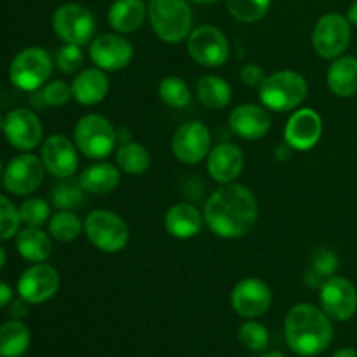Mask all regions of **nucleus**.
<instances>
[{
  "instance_id": "f257e3e1",
  "label": "nucleus",
  "mask_w": 357,
  "mask_h": 357,
  "mask_svg": "<svg viewBox=\"0 0 357 357\" xmlns=\"http://www.w3.org/2000/svg\"><path fill=\"white\" fill-rule=\"evenodd\" d=\"M258 220V202L253 192L239 183H227L209 195L204 206V223L222 239L246 236Z\"/></svg>"
},
{
  "instance_id": "f03ea898",
  "label": "nucleus",
  "mask_w": 357,
  "mask_h": 357,
  "mask_svg": "<svg viewBox=\"0 0 357 357\" xmlns=\"http://www.w3.org/2000/svg\"><path fill=\"white\" fill-rule=\"evenodd\" d=\"M286 342L295 354L314 357L333 342V324L328 314L312 303H298L286 314Z\"/></svg>"
},
{
  "instance_id": "7ed1b4c3",
  "label": "nucleus",
  "mask_w": 357,
  "mask_h": 357,
  "mask_svg": "<svg viewBox=\"0 0 357 357\" xmlns=\"http://www.w3.org/2000/svg\"><path fill=\"white\" fill-rule=\"evenodd\" d=\"M309 86L302 73L295 70H281L265 77L260 86V101L274 112H291L305 101Z\"/></svg>"
},
{
  "instance_id": "20e7f679",
  "label": "nucleus",
  "mask_w": 357,
  "mask_h": 357,
  "mask_svg": "<svg viewBox=\"0 0 357 357\" xmlns=\"http://www.w3.org/2000/svg\"><path fill=\"white\" fill-rule=\"evenodd\" d=\"M149 20L160 40L178 44L192 31V9L187 0H152Z\"/></svg>"
},
{
  "instance_id": "39448f33",
  "label": "nucleus",
  "mask_w": 357,
  "mask_h": 357,
  "mask_svg": "<svg viewBox=\"0 0 357 357\" xmlns=\"http://www.w3.org/2000/svg\"><path fill=\"white\" fill-rule=\"evenodd\" d=\"M75 145L87 159H105L117 145V131L107 117L87 114L79 119L73 129Z\"/></svg>"
},
{
  "instance_id": "423d86ee",
  "label": "nucleus",
  "mask_w": 357,
  "mask_h": 357,
  "mask_svg": "<svg viewBox=\"0 0 357 357\" xmlns=\"http://www.w3.org/2000/svg\"><path fill=\"white\" fill-rule=\"evenodd\" d=\"M84 232L89 243L103 253H119L128 246V225L121 216L112 211H91L84 220Z\"/></svg>"
},
{
  "instance_id": "0eeeda50",
  "label": "nucleus",
  "mask_w": 357,
  "mask_h": 357,
  "mask_svg": "<svg viewBox=\"0 0 357 357\" xmlns=\"http://www.w3.org/2000/svg\"><path fill=\"white\" fill-rule=\"evenodd\" d=\"M52 73V58L45 49L26 47L14 56L9 66V79L17 89L37 91Z\"/></svg>"
},
{
  "instance_id": "6e6552de",
  "label": "nucleus",
  "mask_w": 357,
  "mask_h": 357,
  "mask_svg": "<svg viewBox=\"0 0 357 357\" xmlns=\"http://www.w3.org/2000/svg\"><path fill=\"white\" fill-rule=\"evenodd\" d=\"M52 28L65 44L86 45L93 42L96 21L93 13L80 3H63L52 16Z\"/></svg>"
},
{
  "instance_id": "1a4fd4ad",
  "label": "nucleus",
  "mask_w": 357,
  "mask_h": 357,
  "mask_svg": "<svg viewBox=\"0 0 357 357\" xmlns=\"http://www.w3.org/2000/svg\"><path fill=\"white\" fill-rule=\"evenodd\" d=\"M351 26L347 16L328 13L317 20L312 31L314 51L324 59H337L351 44Z\"/></svg>"
},
{
  "instance_id": "9d476101",
  "label": "nucleus",
  "mask_w": 357,
  "mask_h": 357,
  "mask_svg": "<svg viewBox=\"0 0 357 357\" xmlns=\"http://www.w3.org/2000/svg\"><path fill=\"white\" fill-rule=\"evenodd\" d=\"M190 58L208 68L225 65L230 54V45L225 33L211 24H202L190 31L187 42Z\"/></svg>"
},
{
  "instance_id": "9b49d317",
  "label": "nucleus",
  "mask_w": 357,
  "mask_h": 357,
  "mask_svg": "<svg viewBox=\"0 0 357 357\" xmlns=\"http://www.w3.org/2000/svg\"><path fill=\"white\" fill-rule=\"evenodd\" d=\"M321 309L333 321L352 319L357 312V289L349 279L331 275L324 279L319 288Z\"/></svg>"
},
{
  "instance_id": "f8f14e48",
  "label": "nucleus",
  "mask_w": 357,
  "mask_h": 357,
  "mask_svg": "<svg viewBox=\"0 0 357 357\" xmlns=\"http://www.w3.org/2000/svg\"><path fill=\"white\" fill-rule=\"evenodd\" d=\"M45 166L33 153H21L7 164L2 183L7 192L14 195H30L44 181Z\"/></svg>"
},
{
  "instance_id": "ddd939ff",
  "label": "nucleus",
  "mask_w": 357,
  "mask_h": 357,
  "mask_svg": "<svg viewBox=\"0 0 357 357\" xmlns=\"http://www.w3.org/2000/svg\"><path fill=\"white\" fill-rule=\"evenodd\" d=\"M171 146L180 162L187 166L199 164L211 152V132L199 121L185 122L174 132Z\"/></svg>"
},
{
  "instance_id": "4468645a",
  "label": "nucleus",
  "mask_w": 357,
  "mask_h": 357,
  "mask_svg": "<svg viewBox=\"0 0 357 357\" xmlns=\"http://www.w3.org/2000/svg\"><path fill=\"white\" fill-rule=\"evenodd\" d=\"M135 49L131 42L117 33H103L93 38L89 45V58L98 68L105 72H119L131 63Z\"/></svg>"
},
{
  "instance_id": "2eb2a0df",
  "label": "nucleus",
  "mask_w": 357,
  "mask_h": 357,
  "mask_svg": "<svg viewBox=\"0 0 357 357\" xmlns=\"http://www.w3.org/2000/svg\"><path fill=\"white\" fill-rule=\"evenodd\" d=\"M230 303L236 314L246 319L260 317L271 309L272 291L267 282L257 278H246L236 284L230 295Z\"/></svg>"
},
{
  "instance_id": "dca6fc26",
  "label": "nucleus",
  "mask_w": 357,
  "mask_h": 357,
  "mask_svg": "<svg viewBox=\"0 0 357 357\" xmlns=\"http://www.w3.org/2000/svg\"><path fill=\"white\" fill-rule=\"evenodd\" d=\"M3 135L6 139L17 150H33L40 145L44 128L40 119L28 108H16L3 119Z\"/></svg>"
},
{
  "instance_id": "f3484780",
  "label": "nucleus",
  "mask_w": 357,
  "mask_h": 357,
  "mask_svg": "<svg viewBox=\"0 0 357 357\" xmlns=\"http://www.w3.org/2000/svg\"><path fill=\"white\" fill-rule=\"evenodd\" d=\"M59 289V274L47 264H33L21 274L17 293L28 303H44L51 300Z\"/></svg>"
},
{
  "instance_id": "a211bd4d",
  "label": "nucleus",
  "mask_w": 357,
  "mask_h": 357,
  "mask_svg": "<svg viewBox=\"0 0 357 357\" xmlns=\"http://www.w3.org/2000/svg\"><path fill=\"white\" fill-rule=\"evenodd\" d=\"M40 159L45 169L58 180L72 178L79 169V149L65 135H52L44 142Z\"/></svg>"
},
{
  "instance_id": "6ab92c4d",
  "label": "nucleus",
  "mask_w": 357,
  "mask_h": 357,
  "mask_svg": "<svg viewBox=\"0 0 357 357\" xmlns=\"http://www.w3.org/2000/svg\"><path fill=\"white\" fill-rule=\"evenodd\" d=\"M321 135H323V119L312 108L295 110L286 122L284 142L298 152L314 149L321 139Z\"/></svg>"
},
{
  "instance_id": "aec40b11",
  "label": "nucleus",
  "mask_w": 357,
  "mask_h": 357,
  "mask_svg": "<svg viewBox=\"0 0 357 357\" xmlns=\"http://www.w3.org/2000/svg\"><path fill=\"white\" fill-rule=\"evenodd\" d=\"M229 126L236 136L243 139H261L271 131V115L260 105L243 103L234 108L229 115Z\"/></svg>"
},
{
  "instance_id": "412c9836",
  "label": "nucleus",
  "mask_w": 357,
  "mask_h": 357,
  "mask_svg": "<svg viewBox=\"0 0 357 357\" xmlns=\"http://www.w3.org/2000/svg\"><path fill=\"white\" fill-rule=\"evenodd\" d=\"M244 153L234 143H220L208 155V173L218 183H234L243 173Z\"/></svg>"
},
{
  "instance_id": "4be33fe9",
  "label": "nucleus",
  "mask_w": 357,
  "mask_h": 357,
  "mask_svg": "<svg viewBox=\"0 0 357 357\" xmlns=\"http://www.w3.org/2000/svg\"><path fill=\"white\" fill-rule=\"evenodd\" d=\"M204 225V215L188 202H178L167 209L164 216V227L174 239H192L197 236Z\"/></svg>"
},
{
  "instance_id": "5701e85b",
  "label": "nucleus",
  "mask_w": 357,
  "mask_h": 357,
  "mask_svg": "<svg viewBox=\"0 0 357 357\" xmlns=\"http://www.w3.org/2000/svg\"><path fill=\"white\" fill-rule=\"evenodd\" d=\"M70 87H72V96L75 98L77 103L91 107L107 98L110 80H108L105 70L94 66V68H86L77 73Z\"/></svg>"
},
{
  "instance_id": "b1692460",
  "label": "nucleus",
  "mask_w": 357,
  "mask_h": 357,
  "mask_svg": "<svg viewBox=\"0 0 357 357\" xmlns=\"http://www.w3.org/2000/svg\"><path fill=\"white\" fill-rule=\"evenodd\" d=\"M108 23L117 33H132L149 17L145 0H115L108 9Z\"/></svg>"
},
{
  "instance_id": "393cba45",
  "label": "nucleus",
  "mask_w": 357,
  "mask_h": 357,
  "mask_svg": "<svg viewBox=\"0 0 357 357\" xmlns=\"http://www.w3.org/2000/svg\"><path fill=\"white\" fill-rule=\"evenodd\" d=\"M326 82L331 93L338 98H352L357 94V58L344 56L335 59L328 68Z\"/></svg>"
},
{
  "instance_id": "a878e982",
  "label": "nucleus",
  "mask_w": 357,
  "mask_h": 357,
  "mask_svg": "<svg viewBox=\"0 0 357 357\" xmlns=\"http://www.w3.org/2000/svg\"><path fill=\"white\" fill-rule=\"evenodd\" d=\"M79 181L87 194L107 195L121 183V171L110 162H96L82 171Z\"/></svg>"
},
{
  "instance_id": "bb28decb",
  "label": "nucleus",
  "mask_w": 357,
  "mask_h": 357,
  "mask_svg": "<svg viewBox=\"0 0 357 357\" xmlns=\"http://www.w3.org/2000/svg\"><path fill=\"white\" fill-rule=\"evenodd\" d=\"M16 250L23 260L31 264H44L52 255L51 237L37 227H26L17 232Z\"/></svg>"
},
{
  "instance_id": "cd10ccee",
  "label": "nucleus",
  "mask_w": 357,
  "mask_h": 357,
  "mask_svg": "<svg viewBox=\"0 0 357 357\" xmlns=\"http://www.w3.org/2000/svg\"><path fill=\"white\" fill-rule=\"evenodd\" d=\"M199 101L209 110H222L232 100V87L223 77L204 75L195 87Z\"/></svg>"
},
{
  "instance_id": "c85d7f7f",
  "label": "nucleus",
  "mask_w": 357,
  "mask_h": 357,
  "mask_svg": "<svg viewBox=\"0 0 357 357\" xmlns=\"http://www.w3.org/2000/svg\"><path fill=\"white\" fill-rule=\"evenodd\" d=\"M30 330L21 321H9L0 326V357H21L30 347Z\"/></svg>"
},
{
  "instance_id": "c756f323",
  "label": "nucleus",
  "mask_w": 357,
  "mask_h": 357,
  "mask_svg": "<svg viewBox=\"0 0 357 357\" xmlns=\"http://www.w3.org/2000/svg\"><path fill=\"white\" fill-rule=\"evenodd\" d=\"M115 160L119 164V169L126 174H143L150 167V153L143 145L135 142L122 143L115 153Z\"/></svg>"
},
{
  "instance_id": "7c9ffc66",
  "label": "nucleus",
  "mask_w": 357,
  "mask_h": 357,
  "mask_svg": "<svg viewBox=\"0 0 357 357\" xmlns=\"http://www.w3.org/2000/svg\"><path fill=\"white\" fill-rule=\"evenodd\" d=\"M84 188L80 181L65 178L56 183L51 190V204L59 211H73L84 202Z\"/></svg>"
},
{
  "instance_id": "2f4dec72",
  "label": "nucleus",
  "mask_w": 357,
  "mask_h": 357,
  "mask_svg": "<svg viewBox=\"0 0 357 357\" xmlns=\"http://www.w3.org/2000/svg\"><path fill=\"white\" fill-rule=\"evenodd\" d=\"M84 225L73 211H59L49 220V236L58 243L75 241L82 232Z\"/></svg>"
},
{
  "instance_id": "473e14b6",
  "label": "nucleus",
  "mask_w": 357,
  "mask_h": 357,
  "mask_svg": "<svg viewBox=\"0 0 357 357\" xmlns=\"http://www.w3.org/2000/svg\"><path fill=\"white\" fill-rule=\"evenodd\" d=\"M159 96L173 108H187L192 103V91L181 77H164L159 84Z\"/></svg>"
},
{
  "instance_id": "72a5a7b5",
  "label": "nucleus",
  "mask_w": 357,
  "mask_h": 357,
  "mask_svg": "<svg viewBox=\"0 0 357 357\" xmlns=\"http://www.w3.org/2000/svg\"><path fill=\"white\" fill-rule=\"evenodd\" d=\"M272 0H227V9L241 23H257L271 9Z\"/></svg>"
},
{
  "instance_id": "f704fd0d",
  "label": "nucleus",
  "mask_w": 357,
  "mask_h": 357,
  "mask_svg": "<svg viewBox=\"0 0 357 357\" xmlns=\"http://www.w3.org/2000/svg\"><path fill=\"white\" fill-rule=\"evenodd\" d=\"M239 342L248 351L264 352L268 347L271 335H268V330L264 324L250 319L239 328Z\"/></svg>"
},
{
  "instance_id": "c9c22d12",
  "label": "nucleus",
  "mask_w": 357,
  "mask_h": 357,
  "mask_svg": "<svg viewBox=\"0 0 357 357\" xmlns=\"http://www.w3.org/2000/svg\"><path fill=\"white\" fill-rule=\"evenodd\" d=\"M21 223L26 227H37L40 229L44 223L51 220V204L40 197H31L21 204L20 208Z\"/></svg>"
},
{
  "instance_id": "e433bc0d",
  "label": "nucleus",
  "mask_w": 357,
  "mask_h": 357,
  "mask_svg": "<svg viewBox=\"0 0 357 357\" xmlns=\"http://www.w3.org/2000/svg\"><path fill=\"white\" fill-rule=\"evenodd\" d=\"M20 223V209L6 195L0 194V241L10 239L13 236H16Z\"/></svg>"
},
{
  "instance_id": "4c0bfd02",
  "label": "nucleus",
  "mask_w": 357,
  "mask_h": 357,
  "mask_svg": "<svg viewBox=\"0 0 357 357\" xmlns=\"http://www.w3.org/2000/svg\"><path fill=\"white\" fill-rule=\"evenodd\" d=\"M38 98L45 107H65L72 98V87L63 80H52L44 86Z\"/></svg>"
},
{
  "instance_id": "58836bf2",
  "label": "nucleus",
  "mask_w": 357,
  "mask_h": 357,
  "mask_svg": "<svg viewBox=\"0 0 357 357\" xmlns=\"http://www.w3.org/2000/svg\"><path fill=\"white\" fill-rule=\"evenodd\" d=\"M338 268V257L328 248H319L314 251L312 258H310V271L314 274L319 275L321 279H328L335 275Z\"/></svg>"
},
{
  "instance_id": "ea45409f",
  "label": "nucleus",
  "mask_w": 357,
  "mask_h": 357,
  "mask_svg": "<svg viewBox=\"0 0 357 357\" xmlns=\"http://www.w3.org/2000/svg\"><path fill=\"white\" fill-rule=\"evenodd\" d=\"M56 65L61 72L65 73H75L82 68L84 65V54L80 45L75 44H65L56 54Z\"/></svg>"
},
{
  "instance_id": "a19ab883",
  "label": "nucleus",
  "mask_w": 357,
  "mask_h": 357,
  "mask_svg": "<svg viewBox=\"0 0 357 357\" xmlns=\"http://www.w3.org/2000/svg\"><path fill=\"white\" fill-rule=\"evenodd\" d=\"M241 80H243L244 86L248 87H260L265 80V72L261 70L260 65L257 63H250V65H244L239 72Z\"/></svg>"
},
{
  "instance_id": "79ce46f5",
  "label": "nucleus",
  "mask_w": 357,
  "mask_h": 357,
  "mask_svg": "<svg viewBox=\"0 0 357 357\" xmlns=\"http://www.w3.org/2000/svg\"><path fill=\"white\" fill-rule=\"evenodd\" d=\"M9 314H10V317H13V319H16V321H21L23 317H26V314H28V302H26V300H23L20 296V300H14V302H10Z\"/></svg>"
},
{
  "instance_id": "37998d69",
  "label": "nucleus",
  "mask_w": 357,
  "mask_h": 357,
  "mask_svg": "<svg viewBox=\"0 0 357 357\" xmlns=\"http://www.w3.org/2000/svg\"><path fill=\"white\" fill-rule=\"evenodd\" d=\"M13 302V288L6 282L0 281V309H3L6 305Z\"/></svg>"
},
{
  "instance_id": "c03bdc74",
  "label": "nucleus",
  "mask_w": 357,
  "mask_h": 357,
  "mask_svg": "<svg viewBox=\"0 0 357 357\" xmlns=\"http://www.w3.org/2000/svg\"><path fill=\"white\" fill-rule=\"evenodd\" d=\"M347 20H349V23L352 24V26H357V0H354V2L349 6Z\"/></svg>"
},
{
  "instance_id": "a18cd8bd",
  "label": "nucleus",
  "mask_w": 357,
  "mask_h": 357,
  "mask_svg": "<svg viewBox=\"0 0 357 357\" xmlns=\"http://www.w3.org/2000/svg\"><path fill=\"white\" fill-rule=\"evenodd\" d=\"M331 357H357V351H356V349H351V347L340 349V351L335 352V354Z\"/></svg>"
},
{
  "instance_id": "49530a36",
  "label": "nucleus",
  "mask_w": 357,
  "mask_h": 357,
  "mask_svg": "<svg viewBox=\"0 0 357 357\" xmlns=\"http://www.w3.org/2000/svg\"><path fill=\"white\" fill-rule=\"evenodd\" d=\"M6 265V251H3V248L0 246V268Z\"/></svg>"
},
{
  "instance_id": "de8ad7c7",
  "label": "nucleus",
  "mask_w": 357,
  "mask_h": 357,
  "mask_svg": "<svg viewBox=\"0 0 357 357\" xmlns=\"http://www.w3.org/2000/svg\"><path fill=\"white\" fill-rule=\"evenodd\" d=\"M260 357H286V356L281 354V352H267V354H261Z\"/></svg>"
},
{
  "instance_id": "09e8293b",
  "label": "nucleus",
  "mask_w": 357,
  "mask_h": 357,
  "mask_svg": "<svg viewBox=\"0 0 357 357\" xmlns=\"http://www.w3.org/2000/svg\"><path fill=\"white\" fill-rule=\"evenodd\" d=\"M190 2H195V3H215V2H218V0H190Z\"/></svg>"
},
{
  "instance_id": "8fccbe9b",
  "label": "nucleus",
  "mask_w": 357,
  "mask_h": 357,
  "mask_svg": "<svg viewBox=\"0 0 357 357\" xmlns=\"http://www.w3.org/2000/svg\"><path fill=\"white\" fill-rule=\"evenodd\" d=\"M3 178V166H2V160H0V180Z\"/></svg>"
},
{
  "instance_id": "3c124183",
  "label": "nucleus",
  "mask_w": 357,
  "mask_h": 357,
  "mask_svg": "<svg viewBox=\"0 0 357 357\" xmlns=\"http://www.w3.org/2000/svg\"><path fill=\"white\" fill-rule=\"evenodd\" d=\"M150 2H152V0H150Z\"/></svg>"
}]
</instances>
